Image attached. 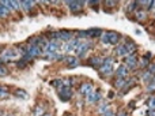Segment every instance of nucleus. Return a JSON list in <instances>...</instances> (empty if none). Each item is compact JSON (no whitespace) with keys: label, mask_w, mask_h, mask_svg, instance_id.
<instances>
[{"label":"nucleus","mask_w":155,"mask_h":116,"mask_svg":"<svg viewBox=\"0 0 155 116\" xmlns=\"http://www.w3.org/2000/svg\"><path fill=\"white\" fill-rule=\"evenodd\" d=\"M113 67H114V56H110V55L109 56H105L104 63H102L98 68V73L101 74V75H104V78L112 77L113 74H114Z\"/></svg>","instance_id":"f257e3e1"},{"label":"nucleus","mask_w":155,"mask_h":116,"mask_svg":"<svg viewBox=\"0 0 155 116\" xmlns=\"http://www.w3.org/2000/svg\"><path fill=\"white\" fill-rule=\"evenodd\" d=\"M19 52L16 48H5L4 51H3V53L0 55V62L3 63V64H5V63H11L16 62V57L19 56Z\"/></svg>","instance_id":"f03ea898"},{"label":"nucleus","mask_w":155,"mask_h":116,"mask_svg":"<svg viewBox=\"0 0 155 116\" xmlns=\"http://www.w3.org/2000/svg\"><path fill=\"white\" fill-rule=\"evenodd\" d=\"M94 46V43L93 41H82L80 43L79 46H76V49L74 52L78 55V59L82 60L83 57H86V55H87V52L90 51L91 48Z\"/></svg>","instance_id":"7ed1b4c3"},{"label":"nucleus","mask_w":155,"mask_h":116,"mask_svg":"<svg viewBox=\"0 0 155 116\" xmlns=\"http://www.w3.org/2000/svg\"><path fill=\"white\" fill-rule=\"evenodd\" d=\"M56 92H57L59 98L61 101H64V103L71 101V98L74 97V90H72V87H70V86H61V87H59Z\"/></svg>","instance_id":"20e7f679"},{"label":"nucleus","mask_w":155,"mask_h":116,"mask_svg":"<svg viewBox=\"0 0 155 116\" xmlns=\"http://www.w3.org/2000/svg\"><path fill=\"white\" fill-rule=\"evenodd\" d=\"M94 90H95V86H94L93 82H82V84L79 85V87H78V93H79L80 96H83V97H87Z\"/></svg>","instance_id":"39448f33"},{"label":"nucleus","mask_w":155,"mask_h":116,"mask_svg":"<svg viewBox=\"0 0 155 116\" xmlns=\"http://www.w3.org/2000/svg\"><path fill=\"white\" fill-rule=\"evenodd\" d=\"M123 62H124L123 64H125L131 71H135V70H137V62H139V56H137V53L128 55L127 57H124V59H123Z\"/></svg>","instance_id":"423d86ee"},{"label":"nucleus","mask_w":155,"mask_h":116,"mask_svg":"<svg viewBox=\"0 0 155 116\" xmlns=\"http://www.w3.org/2000/svg\"><path fill=\"white\" fill-rule=\"evenodd\" d=\"M99 101H102V93L99 90H94L91 94H88L87 97H84V103L88 105H94V104H98Z\"/></svg>","instance_id":"0eeeda50"},{"label":"nucleus","mask_w":155,"mask_h":116,"mask_svg":"<svg viewBox=\"0 0 155 116\" xmlns=\"http://www.w3.org/2000/svg\"><path fill=\"white\" fill-rule=\"evenodd\" d=\"M123 44L124 46H125L127 52H128V55H134V53H137V44L135 43L132 38L129 37H123Z\"/></svg>","instance_id":"6e6552de"},{"label":"nucleus","mask_w":155,"mask_h":116,"mask_svg":"<svg viewBox=\"0 0 155 116\" xmlns=\"http://www.w3.org/2000/svg\"><path fill=\"white\" fill-rule=\"evenodd\" d=\"M25 53H29L33 59H35V57H42L44 51L37 45H29V44H26V52Z\"/></svg>","instance_id":"1a4fd4ad"},{"label":"nucleus","mask_w":155,"mask_h":116,"mask_svg":"<svg viewBox=\"0 0 155 116\" xmlns=\"http://www.w3.org/2000/svg\"><path fill=\"white\" fill-rule=\"evenodd\" d=\"M129 74H131V70H129L125 64L117 66V68L114 70V77L116 78H129Z\"/></svg>","instance_id":"9d476101"},{"label":"nucleus","mask_w":155,"mask_h":116,"mask_svg":"<svg viewBox=\"0 0 155 116\" xmlns=\"http://www.w3.org/2000/svg\"><path fill=\"white\" fill-rule=\"evenodd\" d=\"M64 5H67L70 8V11L76 12V11H82V8L86 5V3L78 2V0H68V2H64Z\"/></svg>","instance_id":"9b49d317"},{"label":"nucleus","mask_w":155,"mask_h":116,"mask_svg":"<svg viewBox=\"0 0 155 116\" xmlns=\"http://www.w3.org/2000/svg\"><path fill=\"white\" fill-rule=\"evenodd\" d=\"M102 63H104V57L99 56V55H94V56L88 57V59L86 60V64L93 68H97V70L99 68V66H101Z\"/></svg>","instance_id":"f8f14e48"},{"label":"nucleus","mask_w":155,"mask_h":116,"mask_svg":"<svg viewBox=\"0 0 155 116\" xmlns=\"http://www.w3.org/2000/svg\"><path fill=\"white\" fill-rule=\"evenodd\" d=\"M74 37H75V32H72V30H70V29L59 30V38L61 43H68V41L72 40Z\"/></svg>","instance_id":"ddd939ff"},{"label":"nucleus","mask_w":155,"mask_h":116,"mask_svg":"<svg viewBox=\"0 0 155 116\" xmlns=\"http://www.w3.org/2000/svg\"><path fill=\"white\" fill-rule=\"evenodd\" d=\"M121 40H123V36L120 33L114 32V30H109V45L117 46L118 44H121Z\"/></svg>","instance_id":"4468645a"},{"label":"nucleus","mask_w":155,"mask_h":116,"mask_svg":"<svg viewBox=\"0 0 155 116\" xmlns=\"http://www.w3.org/2000/svg\"><path fill=\"white\" fill-rule=\"evenodd\" d=\"M134 18L136 19L137 22H140V23H143V22H147V19H148L147 10H144V8H137V10L134 12Z\"/></svg>","instance_id":"2eb2a0df"},{"label":"nucleus","mask_w":155,"mask_h":116,"mask_svg":"<svg viewBox=\"0 0 155 116\" xmlns=\"http://www.w3.org/2000/svg\"><path fill=\"white\" fill-rule=\"evenodd\" d=\"M64 63H65V66H68V68H76L82 64V62H80V59H78V56H71V55L70 56H65Z\"/></svg>","instance_id":"dca6fc26"},{"label":"nucleus","mask_w":155,"mask_h":116,"mask_svg":"<svg viewBox=\"0 0 155 116\" xmlns=\"http://www.w3.org/2000/svg\"><path fill=\"white\" fill-rule=\"evenodd\" d=\"M48 112V108H46V105L45 104H42V103H38L37 105H34V108H33V111H31V115L33 116H44Z\"/></svg>","instance_id":"f3484780"},{"label":"nucleus","mask_w":155,"mask_h":116,"mask_svg":"<svg viewBox=\"0 0 155 116\" xmlns=\"http://www.w3.org/2000/svg\"><path fill=\"white\" fill-rule=\"evenodd\" d=\"M128 79L129 78H113V87H114L116 90H118V92H120V90H123L124 87H125V85H127V82H128Z\"/></svg>","instance_id":"a211bd4d"},{"label":"nucleus","mask_w":155,"mask_h":116,"mask_svg":"<svg viewBox=\"0 0 155 116\" xmlns=\"http://www.w3.org/2000/svg\"><path fill=\"white\" fill-rule=\"evenodd\" d=\"M113 55L117 57H121V59H124V57L128 56V52H127L125 46H124V44H118L117 46H114V51H113Z\"/></svg>","instance_id":"6ab92c4d"},{"label":"nucleus","mask_w":155,"mask_h":116,"mask_svg":"<svg viewBox=\"0 0 155 116\" xmlns=\"http://www.w3.org/2000/svg\"><path fill=\"white\" fill-rule=\"evenodd\" d=\"M109 108H112V107H110V104H109V101L102 100V101H99V103H98V107H97V109H95V114L102 116Z\"/></svg>","instance_id":"aec40b11"},{"label":"nucleus","mask_w":155,"mask_h":116,"mask_svg":"<svg viewBox=\"0 0 155 116\" xmlns=\"http://www.w3.org/2000/svg\"><path fill=\"white\" fill-rule=\"evenodd\" d=\"M61 41H49L48 44V48H46V51L44 52H52V53H56V52H59L60 49H61Z\"/></svg>","instance_id":"412c9836"},{"label":"nucleus","mask_w":155,"mask_h":116,"mask_svg":"<svg viewBox=\"0 0 155 116\" xmlns=\"http://www.w3.org/2000/svg\"><path fill=\"white\" fill-rule=\"evenodd\" d=\"M11 94H12L14 97L19 98V100H27V98H29V93H27L26 90L21 89V87H16V89H14Z\"/></svg>","instance_id":"4be33fe9"},{"label":"nucleus","mask_w":155,"mask_h":116,"mask_svg":"<svg viewBox=\"0 0 155 116\" xmlns=\"http://www.w3.org/2000/svg\"><path fill=\"white\" fill-rule=\"evenodd\" d=\"M21 3V11H25V12H29V11H33V8L37 5L35 2H27V0H22Z\"/></svg>","instance_id":"5701e85b"},{"label":"nucleus","mask_w":155,"mask_h":116,"mask_svg":"<svg viewBox=\"0 0 155 116\" xmlns=\"http://www.w3.org/2000/svg\"><path fill=\"white\" fill-rule=\"evenodd\" d=\"M102 32H104V29H101V27H90V29H87L88 38H99Z\"/></svg>","instance_id":"b1692460"},{"label":"nucleus","mask_w":155,"mask_h":116,"mask_svg":"<svg viewBox=\"0 0 155 116\" xmlns=\"http://www.w3.org/2000/svg\"><path fill=\"white\" fill-rule=\"evenodd\" d=\"M150 63H151V60H148L147 57H144V56H140L139 57V62H137V68H140V70H147V67L150 66Z\"/></svg>","instance_id":"393cba45"},{"label":"nucleus","mask_w":155,"mask_h":116,"mask_svg":"<svg viewBox=\"0 0 155 116\" xmlns=\"http://www.w3.org/2000/svg\"><path fill=\"white\" fill-rule=\"evenodd\" d=\"M11 96L10 90L5 85H0V100H7L8 97Z\"/></svg>","instance_id":"a878e982"},{"label":"nucleus","mask_w":155,"mask_h":116,"mask_svg":"<svg viewBox=\"0 0 155 116\" xmlns=\"http://www.w3.org/2000/svg\"><path fill=\"white\" fill-rule=\"evenodd\" d=\"M140 79H142V81L143 82H144V84L146 85H147L148 84V82H151V81H153V74H150V73H148V71L147 70H144V71H142V73H140Z\"/></svg>","instance_id":"bb28decb"},{"label":"nucleus","mask_w":155,"mask_h":116,"mask_svg":"<svg viewBox=\"0 0 155 116\" xmlns=\"http://www.w3.org/2000/svg\"><path fill=\"white\" fill-rule=\"evenodd\" d=\"M46 38H48L49 41H60L59 38V30H51V32H46Z\"/></svg>","instance_id":"cd10ccee"},{"label":"nucleus","mask_w":155,"mask_h":116,"mask_svg":"<svg viewBox=\"0 0 155 116\" xmlns=\"http://www.w3.org/2000/svg\"><path fill=\"white\" fill-rule=\"evenodd\" d=\"M139 8V4H137V2H129V3H127V8H125V11L127 12H132L134 14L135 11Z\"/></svg>","instance_id":"c85d7f7f"},{"label":"nucleus","mask_w":155,"mask_h":116,"mask_svg":"<svg viewBox=\"0 0 155 116\" xmlns=\"http://www.w3.org/2000/svg\"><path fill=\"white\" fill-rule=\"evenodd\" d=\"M51 86L54 87V89L57 90L59 87L64 86V81H63V78H54V79H52L51 81Z\"/></svg>","instance_id":"c756f323"},{"label":"nucleus","mask_w":155,"mask_h":116,"mask_svg":"<svg viewBox=\"0 0 155 116\" xmlns=\"http://www.w3.org/2000/svg\"><path fill=\"white\" fill-rule=\"evenodd\" d=\"M26 44H29V45H37V46H40V36H30V37L27 38Z\"/></svg>","instance_id":"7c9ffc66"},{"label":"nucleus","mask_w":155,"mask_h":116,"mask_svg":"<svg viewBox=\"0 0 155 116\" xmlns=\"http://www.w3.org/2000/svg\"><path fill=\"white\" fill-rule=\"evenodd\" d=\"M99 41H101L104 45H109V30H104L99 37Z\"/></svg>","instance_id":"2f4dec72"},{"label":"nucleus","mask_w":155,"mask_h":116,"mask_svg":"<svg viewBox=\"0 0 155 116\" xmlns=\"http://www.w3.org/2000/svg\"><path fill=\"white\" fill-rule=\"evenodd\" d=\"M10 15H11V11H8L7 8L0 3V19H4V18H7V16H10Z\"/></svg>","instance_id":"473e14b6"},{"label":"nucleus","mask_w":155,"mask_h":116,"mask_svg":"<svg viewBox=\"0 0 155 116\" xmlns=\"http://www.w3.org/2000/svg\"><path fill=\"white\" fill-rule=\"evenodd\" d=\"M76 33V36L75 37H78L79 40H86V38H88V34H87V30H78V32H75Z\"/></svg>","instance_id":"72a5a7b5"},{"label":"nucleus","mask_w":155,"mask_h":116,"mask_svg":"<svg viewBox=\"0 0 155 116\" xmlns=\"http://www.w3.org/2000/svg\"><path fill=\"white\" fill-rule=\"evenodd\" d=\"M146 92L150 93V94H153V93H155V82H148L147 85H146Z\"/></svg>","instance_id":"f704fd0d"},{"label":"nucleus","mask_w":155,"mask_h":116,"mask_svg":"<svg viewBox=\"0 0 155 116\" xmlns=\"http://www.w3.org/2000/svg\"><path fill=\"white\" fill-rule=\"evenodd\" d=\"M102 5L104 7H110V11H112L113 7H117L118 5V2H112V0H106V2L102 3Z\"/></svg>","instance_id":"c9c22d12"},{"label":"nucleus","mask_w":155,"mask_h":116,"mask_svg":"<svg viewBox=\"0 0 155 116\" xmlns=\"http://www.w3.org/2000/svg\"><path fill=\"white\" fill-rule=\"evenodd\" d=\"M15 66H16V68H19V70H23V68L27 67V63L25 62V60L19 59V60H16L15 62Z\"/></svg>","instance_id":"e433bc0d"},{"label":"nucleus","mask_w":155,"mask_h":116,"mask_svg":"<svg viewBox=\"0 0 155 116\" xmlns=\"http://www.w3.org/2000/svg\"><path fill=\"white\" fill-rule=\"evenodd\" d=\"M147 107L148 109H155V96H150V98L147 100Z\"/></svg>","instance_id":"4c0bfd02"},{"label":"nucleus","mask_w":155,"mask_h":116,"mask_svg":"<svg viewBox=\"0 0 155 116\" xmlns=\"http://www.w3.org/2000/svg\"><path fill=\"white\" fill-rule=\"evenodd\" d=\"M8 74H10V70H8L7 67H5L4 64L0 67V78H4V77H8Z\"/></svg>","instance_id":"58836bf2"},{"label":"nucleus","mask_w":155,"mask_h":116,"mask_svg":"<svg viewBox=\"0 0 155 116\" xmlns=\"http://www.w3.org/2000/svg\"><path fill=\"white\" fill-rule=\"evenodd\" d=\"M154 11H155V0H150V4H148V7H147V12L153 14Z\"/></svg>","instance_id":"ea45409f"},{"label":"nucleus","mask_w":155,"mask_h":116,"mask_svg":"<svg viewBox=\"0 0 155 116\" xmlns=\"http://www.w3.org/2000/svg\"><path fill=\"white\" fill-rule=\"evenodd\" d=\"M147 71L150 74H153V75H155V62H151L150 66L147 67Z\"/></svg>","instance_id":"a19ab883"},{"label":"nucleus","mask_w":155,"mask_h":116,"mask_svg":"<svg viewBox=\"0 0 155 116\" xmlns=\"http://www.w3.org/2000/svg\"><path fill=\"white\" fill-rule=\"evenodd\" d=\"M102 116H114V111H113L112 108H109V109H107V111L105 112V114L102 115Z\"/></svg>","instance_id":"79ce46f5"},{"label":"nucleus","mask_w":155,"mask_h":116,"mask_svg":"<svg viewBox=\"0 0 155 116\" xmlns=\"http://www.w3.org/2000/svg\"><path fill=\"white\" fill-rule=\"evenodd\" d=\"M146 116H155V109H147Z\"/></svg>","instance_id":"37998d69"},{"label":"nucleus","mask_w":155,"mask_h":116,"mask_svg":"<svg viewBox=\"0 0 155 116\" xmlns=\"http://www.w3.org/2000/svg\"><path fill=\"white\" fill-rule=\"evenodd\" d=\"M143 56H144V57H147L148 60H153V53H151V52H147V53H146V55H143Z\"/></svg>","instance_id":"c03bdc74"},{"label":"nucleus","mask_w":155,"mask_h":116,"mask_svg":"<svg viewBox=\"0 0 155 116\" xmlns=\"http://www.w3.org/2000/svg\"><path fill=\"white\" fill-rule=\"evenodd\" d=\"M113 97H114V92H109V93H107V98H109V100H113Z\"/></svg>","instance_id":"a18cd8bd"},{"label":"nucleus","mask_w":155,"mask_h":116,"mask_svg":"<svg viewBox=\"0 0 155 116\" xmlns=\"http://www.w3.org/2000/svg\"><path fill=\"white\" fill-rule=\"evenodd\" d=\"M135 33H136V34H139V36H140V34H142V32H140V30H139V29H136V30H135Z\"/></svg>","instance_id":"49530a36"},{"label":"nucleus","mask_w":155,"mask_h":116,"mask_svg":"<svg viewBox=\"0 0 155 116\" xmlns=\"http://www.w3.org/2000/svg\"><path fill=\"white\" fill-rule=\"evenodd\" d=\"M44 116H53V114H51V112H46V114L44 115Z\"/></svg>","instance_id":"de8ad7c7"},{"label":"nucleus","mask_w":155,"mask_h":116,"mask_svg":"<svg viewBox=\"0 0 155 116\" xmlns=\"http://www.w3.org/2000/svg\"><path fill=\"white\" fill-rule=\"evenodd\" d=\"M65 116H76V115H74V114H67Z\"/></svg>","instance_id":"09e8293b"},{"label":"nucleus","mask_w":155,"mask_h":116,"mask_svg":"<svg viewBox=\"0 0 155 116\" xmlns=\"http://www.w3.org/2000/svg\"><path fill=\"white\" fill-rule=\"evenodd\" d=\"M4 116H15V115H11V114H4Z\"/></svg>","instance_id":"8fccbe9b"},{"label":"nucleus","mask_w":155,"mask_h":116,"mask_svg":"<svg viewBox=\"0 0 155 116\" xmlns=\"http://www.w3.org/2000/svg\"><path fill=\"white\" fill-rule=\"evenodd\" d=\"M0 116H4V112L3 111H0Z\"/></svg>","instance_id":"3c124183"},{"label":"nucleus","mask_w":155,"mask_h":116,"mask_svg":"<svg viewBox=\"0 0 155 116\" xmlns=\"http://www.w3.org/2000/svg\"><path fill=\"white\" fill-rule=\"evenodd\" d=\"M153 82H155V75L153 77Z\"/></svg>","instance_id":"603ef678"},{"label":"nucleus","mask_w":155,"mask_h":116,"mask_svg":"<svg viewBox=\"0 0 155 116\" xmlns=\"http://www.w3.org/2000/svg\"><path fill=\"white\" fill-rule=\"evenodd\" d=\"M153 15H154V18H155V11H154V12H153Z\"/></svg>","instance_id":"864d4df0"},{"label":"nucleus","mask_w":155,"mask_h":116,"mask_svg":"<svg viewBox=\"0 0 155 116\" xmlns=\"http://www.w3.org/2000/svg\"><path fill=\"white\" fill-rule=\"evenodd\" d=\"M2 66H3V63H2V62H0V67H2Z\"/></svg>","instance_id":"5fc2aeb1"}]
</instances>
